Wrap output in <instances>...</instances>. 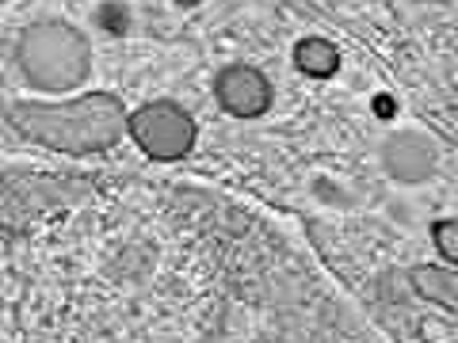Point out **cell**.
<instances>
[{"instance_id":"6da1fadb","label":"cell","mask_w":458,"mask_h":343,"mask_svg":"<svg viewBox=\"0 0 458 343\" xmlns=\"http://www.w3.org/2000/svg\"><path fill=\"white\" fill-rule=\"evenodd\" d=\"M131 114L123 111V104L111 92H89L65 104H12L8 107V122L16 130L47 146L54 153H69V156H89V153H104L119 141L126 130Z\"/></svg>"},{"instance_id":"7a4b0ae2","label":"cell","mask_w":458,"mask_h":343,"mask_svg":"<svg viewBox=\"0 0 458 343\" xmlns=\"http://www.w3.org/2000/svg\"><path fill=\"white\" fill-rule=\"evenodd\" d=\"M20 65L31 84L42 92H69L89 77L92 50L84 35L69 23H35L20 38Z\"/></svg>"},{"instance_id":"3957f363","label":"cell","mask_w":458,"mask_h":343,"mask_svg":"<svg viewBox=\"0 0 458 343\" xmlns=\"http://www.w3.org/2000/svg\"><path fill=\"white\" fill-rule=\"evenodd\" d=\"M126 130H131L141 153L165 164L188 156L195 146V119L180 104H172V99H157V104L131 111Z\"/></svg>"},{"instance_id":"277c9868","label":"cell","mask_w":458,"mask_h":343,"mask_svg":"<svg viewBox=\"0 0 458 343\" xmlns=\"http://www.w3.org/2000/svg\"><path fill=\"white\" fill-rule=\"evenodd\" d=\"M214 96L237 119H256V114H264L271 107V84L252 65H225L214 77Z\"/></svg>"},{"instance_id":"5b68a950","label":"cell","mask_w":458,"mask_h":343,"mask_svg":"<svg viewBox=\"0 0 458 343\" xmlns=\"http://www.w3.org/2000/svg\"><path fill=\"white\" fill-rule=\"evenodd\" d=\"M382 164L401 183H420L436 164V146L424 134H394L382 146Z\"/></svg>"},{"instance_id":"8992f818","label":"cell","mask_w":458,"mask_h":343,"mask_svg":"<svg viewBox=\"0 0 458 343\" xmlns=\"http://www.w3.org/2000/svg\"><path fill=\"white\" fill-rule=\"evenodd\" d=\"M409 282L424 302L443 305L447 313H458V271L451 267H436V264H420L409 271Z\"/></svg>"},{"instance_id":"52a82bcc","label":"cell","mask_w":458,"mask_h":343,"mask_svg":"<svg viewBox=\"0 0 458 343\" xmlns=\"http://www.w3.org/2000/svg\"><path fill=\"white\" fill-rule=\"evenodd\" d=\"M294 65L298 73H306L313 80H328L340 69V54L328 38H302L294 46Z\"/></svg>"},{"instance_id":"ba28073f","label":"cell","mask_w":458,"mask_h":343,"mask_svg":"<svg viewBox=\"0 0 458 343\" xmlns=\"http://www.w3.org/2000/svg\"><path fill=\"white\" fill-rule=\"evenodd\" d=\"M432 245L447 264H458V222L454 218H443L432 225Z\"/></svg>"},{"instance_id":"9c48e42d","label":"cell","mask_w":458,"mask_h":343,"mask_svg":"<svg viewBox=\"0 0 458 343\" xmlns=\"http://www.w3.org/2000/svg\"><path fill=\"white\" fill-rule=\"evenodd\" d=\"M99 23H104L111 35H123L126 31V12L119 4H107L104 12H99Z\"/></svg>"},{"instance_id":"30bf717a","label":"cell","mask_w":458,"mask_h":343,"mask_svg":"<svg viewBox=\"0 0 458 343\" xmlns=\"http://www.w3.org/2000/svg\"><path fill=\"white\" fill-rule=\"evenodd\" d=\"M375 114H378V119H390V114H394V99L390 96H378L375 99Z\"/></svg>"},{"instance_id":"8fae6325","label":"cell","mask_w":458,"mask_h":343,"mask_svg":"<svg viewBox=\"0 0 458 343\" xmlns=\"http://www.w3.org/2000/svg\"><path fill=\"white\" fill-rule=\"evenodd\" d=\"M176 4H183V8H191V4H199V0H176Z\"/></svg>"}]
</instances>
